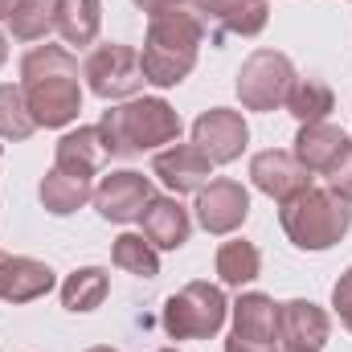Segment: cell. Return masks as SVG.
Masks as SVG:
<instances>
[{
	"instance_id": "cell-1",
	"label": "cell",
	"mask_w": 352,
	"mask_h": 352,
	"mask_svg": "<svg viewBox=\"0 0 352 352\" xmlns=\"http://www.w3.org/2000/svg\"><path fill=\"white\" fill-rule=\"evenodd\" d=\"M21 90L37 127H70L82 111L78 62L62 45H33L21 58Z\"/></svg>"
},
{
	"instance_id": "cell-2",
	"label": "cell",
	"mask_w": 352,
	"mask_h": 352,
	"mask_svg": "<svg viewBox=\"0 0 352 352\" xmlns=\"http://www.w3.org/2000/svg\"><path fill=\"white\" fill-rule=\"evenodd\" d=\"M201 45H205V16L197 8L173 4V8L152 12L148 16V37H144V54H140L144 78L156 90L180 87L192 74Z\"/></svg>"
},
{
	"instance_id": "cell-3",
	"label": "cell",
	"mask_w": 352,
	"mask_h": 352,
	"mask_svg": "<svg viewBox=\"0 0 352 352\" xmlns=\"http://www.w3.org/2000/svg\"><path fill=\"white\" fill-rule=\"evenodd\" d=\"M180 131H184V123L173 111V102H164V98H131L123 107L102 111V119H98L102 152L115 160H131L140 152L180 144Z\"/></svg>"
},
{
	"instance_id": "cell-4",
	"label": "cell",
	"mask_w": 352,
	"mask_h": 352,
	"mask_svg": "<svg viewBox=\"0 0 352 352\" xmlns=\"http://www.w3.org/2000/svg\"><path fill=\"white\" fill-rule=\"evenodd\" d=\"M278 226H283V234L291 238V246L295 250H311V254H320V250H332L344 234H349L352 226V205L340 197V192H332V188H303V192H295L291 201H283V209H278Z\"/></svg>"
},
{
	"instance_id": "cell-5",
	"label": "cell",
	"mask_w": 352,
	"mask_h": 352,
	"mask_svg": "<svg viewBox=\"0 0 352 352\" xmlns=\"http://www.w3.org/2000/svg\"><path fill=\"white\" fill-rule=\"evenodd\" d=\"M226 316H230L226 291L205 278H192L176 295H168L160 324H164L168 340H209L226 328Z\"/></svg>"
},
{
	"instance_id": "cell-6",
	"label": "cell",
	"mask_w": 352,
	"mask_h": 352,
	"mask_svg": "<svg viewBox=\"0 0 352 352\" xmlns=\"http://www.w3.org/2000/svg\"><path fill=\"white\" fill-rule=\"evenodd\" d=\"M295 66L278 50H254L238 70V98L246 111H278L295 82Z\"/></svg>"
},
{
	"instance_id": "cell-7",
	"label": "cell",
	"mask_w": 352,
	"mask_h": 352,
	"mask_svg": "<svg viewBox=\"0 0 352 352\" xmlns=\"http://www.w3.org/2000/svg\"><path fill=\"white\" fill-rule=\"evenodd\" d=\"M82 78L107 102L131 98V94H140L144 82H148L144 78V66H140V54L131 45H119V41H107V45H94L90 50L87 66H82Z\"/></svg>"
},
{
	"instance_id": "cell-8",
	"label": "cell",
	"mask_w": 352,
	"mask_h": 352,
	"mask_svg": "<svg viewBox=\"0 0 352 352\" xmlns=\"http://www.w3.org/2000/svg\"><path fill=\"white\" fill-rule=\"evenodd\" d=\"M192 144L209 156V164H234L246 152V144H250V127H246L242 111L209 107L192 123Z\"/></svg>"
},
{
	"instance_id": "cell-9",
	"label": "cell",
	"mask_w": 352,
	"mask_h": 352,
	"mask_svg": "<svg viewBox=\"0 0 352 352\" xmlns=\"http://www.w3.org/2000/svg\"><path fill=\"white\" fill-rule=\"evenodd\" d=\"M152 180L144 173H131V168H119V173L102 176L94 184V209L102 221H115V226H127V221H140L148 201H152Z\"/></svg>"
},
{
	"instance_id": "cell-10",
	"label": "cell",
	"mask_w": 352,
	"mask_h": 352,
	"mask_svg": "<svg viewBox=\"0 0 352 352\" xmlns=\"http://www.w3.org/2000/svg\"><path fill=\"white\" fill-rule=\"evenodd\" d=\"M246 217H250V192H246L238 180L217 176V180H209V184L197 192V221H201L205 234L226 238V234L242 230Z\"/></svg>"
},
{
	"instance_id": "cell-11",
	"label": "cell",
	"mask_w": 352,
	"mask_h": 352,
	"mask_svg": "<svg viewBox=\"0 0 352 352\" xmlns=\"http://www.w3.org/2000/svg\"><path fill=\"white\" fill-rule=\"evenodd\" d=\"M332 336V316L311 299L278 303V344L287 352H320Z\"/></svg>"
},
{
	"instance_id": "cell-12",
	"label": "cell",
	"mask_w": 352,
	"mask_h": 352,
	"mask_svg": "<svg viewBox=\"0 0 352 352\" xmlns=\"http://www.w3.org/2000/svg\"><path fill=\"white\" fill-rule=\"evenodd\" d=\"M152 176H160V184L180 197V192H201L213 176V164L197 144H168L152 156Z\"/></svg>"
},
{
	"instance_id": "cell-13",
	"label": "cell",
	"mask_w": 352,
	"mask_h": 352,
	"mask_svg": "<svg viewBox=\"0 0 352 352\" xmlns=\"http://www.w3.org/2000/svg\"><path fill=\"white\" fill-rule=\"evenodd\" d=\"M250 180H254L258 192H266L270 201L283 205V201H291L295 192L311 188L316 176L295 160V152H278V148H270V152H258V156L250 160Z\"/></svg>"
},
{
	"instance_id": "cell-14",
	"label": "cell",
	"mask_w": 352,
	"mask_h": 352,
	"mask_svg": "<svg viewBox=\"0 0 352 352\" xmlns=\"http://www.w3.org/2000/svg\"><path fill=\"white\" fill-rule=\"evenodd\" d=\"M344 144H349V135H344L336 123H328V119H320V123H299L295 160H299L311 176H324L336 160H340Z\"/></svg>"
},
{
	"instance_id": "cell-15",
	"label": "cell",
	"mask_w": 352,
	"mask_h": 352,
	"mask_svg": "<svg viewBox=\"0 0 352 352\" xmlns=\"http://www.w3.org/2000/svg\"><path fill=\"white\" fill-rule=\"evenodd\" d=\"M140 226H144V238L156 250H180L188 242V234H192L188 209L176 197H152L148 209H144V217H140Z\"/></svg>"
},
{
	"instance_id": "cell-16",
	"label": "cell",
	"mask_w": 352,
	"mask_h": 352,
	"mask_svg": "<svg viewBox=\"0 0 352 352\" xmlns=\"http://www.w3.org/2000/svg\"><path fill=\"white\" fill-rule=\"evenodd\" d=\"M201 16L217 21L221 33L234 37H258L270 21V4L266 0H192Z\"/></svg>"
},
{
	"instance_id": "cell-17",
	"label": "cell",
	"mask_w": 352,
	"mask_h": 352,
	"mask_svg": "<svg viewBox=\"0 0 352 352\" xmlns=\"http://www.w3.org/2000/svg\"><path fill=\"white\" fill-rule=\"evenodd\" d=\"M54 291V270L37 258H25V254H8L4 274H0V299L4 303H33L41 295Z\"/></svg>"
},
{
	"instance_id": "cell-18",
	"label": "cell",
	"mask_w": 352,
	"mask_h": 352,
	"mask_svg": "<svg viewBox=\"0 0 352 352\" xmlns=\"http://www.w3.org/2000/svg\"><path fill=\"white\" fill-rule=\"evenodd\" d=\"M230 316H234V336L263 340V344L278 340V303L263 291L238 295V303H230Z\"/></svg>"
},
{
	"instance_id": "cell-19",
	"label": "cell",
	"mask_w": 352,
	"mask_h": 352,
	"mask_svg": "<svg viewBox=\"0 0 352 352\" xmlns=\"http://www.w3.org/2000/svg\"><path fill=\"white\" fill-rule=\"evenodd\" d=\"M102 135L98 127H78V131H66L54 148V168H62L66 176H78V180H90L102 164Z\"/></svg>"
},
{
	"instance_id": "cell-20",
	"label": "cell",
	"mask_w": 352,
	"mask_h": 352,
	"mask_svg": "<svg viewBox=\"0 0 352 352\" xmlns=\"http://www.w3.org/2000/svg\"><path fill=\"white\" fill-rule=\"evenodd\" d=\"M37 197H41L45 213H54V217H70V213H78L90 197H94V188H90V180L66 176L62 168H50V173L41 176V184H37Z\"/></svg>"
},
{
	"instance_id": "cell-21",
	"label": "cell",
	"mask_w": 352,
	"mask_h": 352,
	"mask_svg": "<svg viewBox=\"0 0 352 352\" xmlns=\"http://www.w3.org/2000/svg\"><path fill=\"white\" fill-rule=\"evenodd\" d=\"M107 295H111V274L102 266H82L62 283V307L74 316H87L94 307H102Z\"/></svg>"
},
{
	"instance_id": "cell-22",
	"label": "cell",
	"mask_w": 352,
	"mask_h": 352,
	"mask_svg": "<svg viewBox=\"0 0 352 352\" xmlns=\"http://www.w3.org/2000/svg\"><path fill=\"white\" fill-rule=\"evenodd\" d=\"M258 274H263V254H258L254 242L230 238V242L217 246V278H221L226 287H246V283H254Z\"/></svg>"
},
{
	"instance_id": "cell-23",
	"label": "cell",
	"mask_w": 352,
	"mask_h": 352,
	"mask_svg": "<svg viewBox=\"0 0 352 352\" xmlns=\"http://www.w3.org/2000/svg\"><path fill=\"white\" fill-rule=\"evenodd\" d=\"M102 29V0H62L58 12V33L66 45H94Z\"/></svg>"
},
{
	"instance_id": "cell-24",
	"label": "cell",
	"mask_w": 352,
	"mask_h": 352,
	"mask_svg": "<svg viewBox=\"0 0 352 352\" xmlns=\"http://www.w3.org/2000/svg\"><path fill=\"white\" fill-rule=\"evenodd\" d=\"M58 12H62V0H16L8 29L16 41H45L58 29Z\"/></svg>"
},
{
	"instance_id": "cell-25",
	"label": "cell",
	"mask_w": 352,
	"mask_h": 352,
	"mask_svg": "<svg viewBox=\"0 0 352 352\" xmlns=\"http://www.w3.org/2000/svg\"><path fill=\"white\" fill-rule=\"evenodd\" d=\"M299 123H320V119H328L332 111H336V94L328 82H320V78H295L291 90H287V102H283Z\"/></svg>"
},
{
	"instance_id": "cell-26",
	"label": "cell",
	"mask_w": 352,
	"mask_h": 352,
	"mask_svg": "<svg viewBox=\"0 0 352 352\" xmlns=\"http://www.w3.org/2000/svg\"><path fill=\"white\" fill-rule=\"evenodd\" d=\"M111 263L135 278H156L160 274V254L144 234H119L111 246Z\"/></svg>"
},
{
	"instance_id": "cell-27",
	"label": "cell",
	"mask_w": 352,
	"mask_h": 352,
	"mask_svg": "<svg viewBox=\"0 0 352 352\" xmlns=\"http://www.w3.org/2000/svg\"><path fill=\"white\" fill-rule=\"evenodd\" d=\"M37 131V119L29 115V102H25V90L12 87V82H0V140L8 144H21Z\"/></svg>"
},
{
	"instance_id": "cell-28",
	"label": "cell",
	"mask_w": 352,
	"mask_h": 352,
	"mask_svg": "<svg viewBox=\"0 0 352 352\" xmlns=\"http://www.w3.org/2000/svg\"><path fill=\"white\" fill-rule=\"evenodd\" d=\"M324 176H328V188H332V192H340V197L352 205V140L344 144L340 160H336V164H332Z\"/></svg>"
},
{
	"instance_id": "cell-29",
	"label": "cell",
	"mask_w": 352,
	"mask_h": 352,
	"mask_svg": "<svg viewBox=\"0 0 352 352\" xmlns=\"http://www.w3.org/2000/svg\"><path fill=\"white\" fill-rule=\"evenodd\" d=\"M332 307H336V316H340V324L352 332V266L336 278V287H332Z\"/></svg>"
},
{
	"instance_id": "cell-30",
	"label": "cell",
	"mask_w": 352,
	"mask_h": 352,
	"mask_svg": "<svg viewBox=\"0 0 352 352\" xmlns=\"http://www.w3.org/2000/svg\"><path fill=\"white\" fill-rule=\"evenodd\" d=\"M226 352H274V344L246 340V336H230V340H226Z\"/></svg>"
},
{
	"instance_id": "cell-31",
	"label": "cell",
	"mask_w": 352,
	"mask_h": 352,
	"mask_svg": "<svg viewBox=\"0 0 352 352\" xmlns=\"http://www.w3.org/2000/svg\"><path fill=\"white\" fill-rule=\"evenodd\" d=\"M131 4H135V8H144V12L152 16V12H160V8H173V4H184V0H131Z\"/></svg>"
},
{
	"instance_id": "cell-32",
	"label": "cell",
	"mask_w": 352,
	"mask_h": 352,
	"mask_svg": "<svg viewBox=\"0 0 352 352\" xmlns=\"http://www.w3.org/2000/svg\"><path fill=\"white\" fill-rule=\"evenodd\" d=\"M12 8H16V0H0V21H8V16H12Z\"/></svg>"
},
{
	"instance_id": "cell-33",
	"label": "cell",
	"mask_w": 352,
	"mask_h": 352,
	"mask_svg": "<svg viewBox=\"0 0 352 352\" xmlns=\"http://www.w3.org/2000/svg\"><path fill=\"white\" fill-rule=\"evenodd\" d=\"M8 62V41H4V33H0V66Z\"/></svg>"
},
{
	"instance_id": "cell-34",
	"label": "cell",
	"mask_w": 352,
	"mask_h": 352,
	"mask_svg": "<svg viewBox=\"0 0 352 352\" xmlns=\"http://www.w3.org/2000/svg\"><path fill=\"white\" fill-rule=\"evenodd\" d=\"M87 352H115V349H107V344H94V349H87Z\"/></svg>"
},
{
	"instance_id": "cell-35",
	"label": "cell",
	"mask_w": 352,
	"mask_h": 352,
	"mask_svg": "<svg viewBox=\"0 0 352 352\" xmlns=\"http://www.w3.org/2000/svg\"><path fill=\"white\" fill-rule=\"evenodd\" d=\"M4 263H8V254H4V250H0V274H4Z\"/></svg>"
},
{
	"instance_id": "cell-36",
	"label": "cell",
	"mask_w": 352,
	"mask_h": 352,
	"mask_svg": "<svg viewBox=\"0 0 352 352\" xmlns=\"http://www.w3.org/2000/svg\"><path fill=\"white\" fill-rule=\"evenodd\" d=\"M156 352H180V349H156Z\"/></svg>"
}]
</instances>
